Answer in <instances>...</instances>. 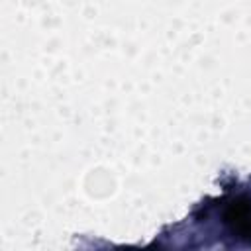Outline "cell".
<instances>
[{
  "label": "cell",
  "instance_id": "obj_1",
  "mask_svg": "<svg viewBox=\"0 0 251 251\" xmlns=\"http://www.w3.org/2000/svg\"><path fill=\"white\" fill-rule=\"evenodd\" d=\"M224 224L239 239L251 241V200L245 196L229 200L224 208Z\"/></svg>",
  "mask_w": 251,
  "mask_h": 251
}]
</instances>
